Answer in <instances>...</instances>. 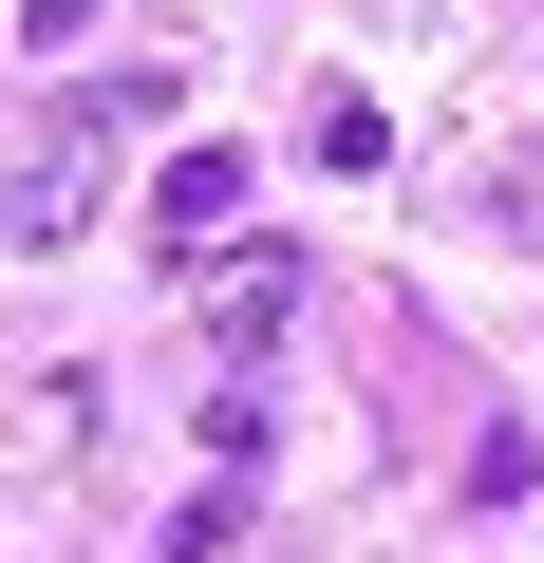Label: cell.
<instances>
[{
	"label": "cell",
	"mask_w": 544,
	"mask_h": 563,
	"mask_svg": "<svg viewBox=\"0 0 544 563\" xmlns=\"http://www.w3.org/2000/svg\"><path fill=\"white\" fill-rule=\"evenodd\" d=\"M76 225V151H38V169H0V244H57Z\"/></svg>",
	"instance_id": "cell-4"
},
{
	"label": "cell",
	"mask_w": 544,
	"mask_h": 563,
	"mask_svg": "<svg viewBox=\"0 0 544 563\" xmlns=\"http://www.w3.org/2000/svg\"><path fill=\"white\" fill-rule=\"evenodd\" d=\"M225 225H244V151H225V132H188V151L151 169V244H169V263H207Z\"/></svg>",
	"instance_id": "cell-1"
},
{
	"label": "cell",
	"mask_w": 544,
	"mask_h": 563,
	"mask_svg": "<svg viewBox=\"0 0 544 563\" xmlns=\"http://www.w3.org/2000/svg\"><path fill=\"white\" fill-rule=\"evenodd\" d=\"M301 151H320V169H395V113H376V95H357V76H338V95H320V113H301Z\"/></svg>",
	"instance_id": "cell-2"
},
{
	"label": "cell",
	"mask_w": 544,
	"mask_h": 563,
	"mask_svg": "<svg viewBox=\"0 0 544 563\" xmlns=\"http://www.w3.org/2000/svg\"><path fill=\"white\" fill-rule=\"evenodd\" d=\"M207 301H225V339H263V320H282V301H301V244H244V263L207 282Z\"/></svg>",
	"instance_id": "cell-3"
},
{
	"label": "cell",
	"mask_w": 544,
	"mask_h": 563,
	"mask_svg": "<svg viewBox=\"0 0 544 563\" xmlns=\"http://www.w3.org/2000/svg\"><path fill=\"white\" fill-rule=\"evenodd\" d=\"M263 451H282V413H263V395L225 376V395H207V470H263Z\"/></svg>",
	"instance_id": "cell-5"
},
{
	"label": "cell",
	"mask_w": 544,
	"mask_h": 563,
	"mask_svg": "<svg viewBox=\"0 0 544 563\" xmlns=\"http://www.w3.org/2000/svg\"><path fill=\"white\" fill-rule=\"evenodd\" d=\"M20 57H95V0H20Z\"/></svg>",
	"instance_id": "cell-6"
}]
</instances>
